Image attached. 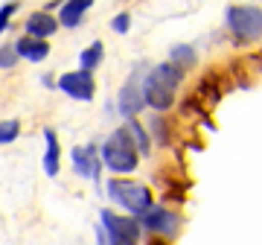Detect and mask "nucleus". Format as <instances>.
I'll use <instances>...</instances> for the list:
<instances>
[{
  "instance_id": "nucleus-1",
  "label": "nucleus",
  "mask_w": 262,
  "mask_h": 245,
  "mask_svg": "<svg viewBox=\"0 0 262 245\" xmlns=\"http://www.w3.org/2000/svg\"><path fill=\"white\" fill-rule=\"evenodd\" d=\"M184 70L172 62L151 67L149 73L143 76V103L155 108V111H166L169 105L175 103V91H178Z\"/></svg>"
},
{
  "instance_id": "nucleus-2",
  "label": "nucleus",
  "mask_w": 262,
  "mask_h": 245,
  "mask_svg": "<svg viewBox=\"0 0 262 245\" xmlns=\"http://www.w3.org/2000/svg\"><path fill=\"white\" fill-rule=\"evenodd\" d=\"M99 160L117 175H125V172H134L137 164H140V155L134 149V140H131L128 129H117V132L102 143L99 149Z\"/></svg>"
},
{
  "instance_id": "nucleus-3",
  "label": "nucleus",
  "mask_w": 262,
  "mask_h": 245,
  "mask_svg": "<svg viewBox=\"0 0 262 245\" xmlns=\"http://www.w3.org/2000/svg\"><path fill=\"white\" fill-rule=\"evenodd\" d=\"M99 245H137L140 239V222L131 216H117L111 210L99 213V228H96Z\"/></svg>"
},
{
  "instance_id": "nucleus-4",
  "label": "nucleus",
  "mask_w": 262,
  "mask_h": 245,
  "mask_svg": "<svg viewBox=\"0 0 262 245\" xmlns=\"http://www.w3.org/2000/svg\"><path fill=\"white\" fill-rule=\"evenodd\" d=\"M108 196H111L120 208L128 210L131 216H140V213H146V210L151 208L149 187H146V184H137V181H120V178L108 181Z\"/></svg>"
},
{
  "instance_id": "nucleus-5",
  "label": "nucleus",
  "mask_w": 262,
  "mask_h": 245,
  "mask_svg": "<svg viewBox=\"0 0 262 245\" xmlns=\"http://www.w3.org/2000/svg\"><path fill=\"white\" fill-rule=\"evenodd\" d=\"M227 29L239 41H259L262 35V12L259 6H230L225 12Z\"/></svg>"
},
{
  "instance_id": "nucleus-6",
  "label": "nucleus",
  "mask_w": 262,
  "mask_h": 245,
  "mask_svg": "<svg viewBox=\"0 0 262 245\" xmlns=\"http://www.w3.org/2000/svg\"><path fill=\"white\" fill-rule=\"evenodd\" d=\"M143 67H134L128 76V82L120 88V96H117V111L122 117H134V114L143 111Z\"/></svg>"
},
{
  "instance_id": "nucleus-7",
  "label": "nucleus",
  "mask_w": 262,
  "mask_h": 245,
  "mask_svg": "<svg viewBox=\"0 0 262 245\" xmlns=\"http://www.w3.org/2000/svg\"><path fill=\"white\" fill-rule=\"evenodd\" d=\"M56 88L61 94H67L70 99H79V103H91L94 99V76L88 73V70H67V73L58 76Z\"/></svg>"
},
{
  "instance_id": "nucleus-8",
  "label": "nucleus",
  "mask_w": 262,
  "mask_h": 245,
  "mask_svg": "<svg viewBox=\"0 0 262 245\" xmlns=\"http://www.w3.org/2000/svg\"><path fill=\"white\" fill-rule=\"evenodd\" d=\"M70 160H73V172L76 175H82L88 181H99V167H102V160H99V146L96 143H88V146H76L70 152Z\"/></svg>"
},
{
  "instance_id": "nucleus-9",
  "label": "nucleus",
  "mask_w": 262,
  "mask_h": 245,
  "mask_svg": "<svg viewBox=\"0 0 262 245\" xmlns=\"http://www.w3.org/2000/svg\"><path fill=\"white\" fill-rule=\"evenodd\" d=\"M140 225L155 231V234H175L181 225V216L172 213V210H166L163 205H151L146 213H140Z\"/></svg>"
},
{
  "instance_id": "nucleus-10",
  "label": "nucleus",
  "mask_w": 262,
  "mask_h": 245,
  "mask_svg": "<svg viewBox=\"0 0 262 245\" xmlns=\"http://www.w3.org/2000/svg\"><path fill=\"white\" fill-rule=\"evenodd\" d=\"M56 29H58V21L53 18L47 9L44 12H32V15L27 18V24H24V32H27L29 38H38V41H47Z\"/></svg>"
},
{
  "instance_id": "nucleus-11",
  "label": "nucleus",
  "mask_w": 262,
  "mask_h": 245,
  "mask_svg": "<svg viewBox=\"0 0 262 245\" xmlns=\"http://www.w3.org/2000/svg\"><path fill=\"white\" fill-rule=\"evenodd\" d=\"M96 0H64V6H61V12H58V27H67V29H73L82 24L84 18V12L94 6Z\"/></svg>"
},
{
  "instance_id": "nucleus-12",
  "label": "nucleus",
  "mask_w": 262,
  "mask_h": 245,
  "mask_svg": "<svg viewBox=\"0 0 262 245\" xmlns=\"http://www.w3.org/2000/svg\"><path fill=\"white\" fill-rule=\"evenodd\" d=\"M12 47H15V53H18V58L24 56L27 62H44V58L50 56L47 41H38V38H29V35H20Z\"/></svg>"
},
{
  "instance_id": "nucleus-13",
  "label": "nucleus",
  "mask_w": 262,
  "mask_h": 245,
  "mask_svg": "<svg viewBox=\"0 0 262 245\" xmlns=\"http://www.w3.org/2000/svg\"><path fill=\"white\" fill-rule=\"evenodd\" d=\"M44 143H47V149H44V172H47L50 178H56L58 170H61V146H58V134L53 129H44Z\"/></svg>"
},
{
  "instance_id": "nucleus-14",
  "label": "nucleus",
  "mask_w": 262,
  "mask_h": 245,
  "mask_svg": "<svg viewBox=\"0 0 262 245\" xmlns=\"http://www.w3.org/2000/svg\"><path fill=\"white\" fill-rule=\"evenodd\" d=\"M102 56H105V44L102 41H94L91 47L82 50V56H79V70H88V73H94L96 67L102 65Z\"/></svg>"
},
{
  "instance_id": "nucleus-15",
  "label": "nucleus",
  "mask_w": 262,
  "mask_h": 245,
  "mask_svg": "<svg viewBox=\"0 0 262 245\" xmlns=\"http://www.w3.org/2000/svg\"><path fill=\"white\" fill-rule=\"evenodd\" d=\"M169 62L178 65L181 70H187L189 65H195V50L189 47V44H175L172 53H169Z\"/></svg>"
},
{
  "instance_id": "nucleus-16",
  "label": "nucleus",
  "mask_w": 262,
  "mask_h": 245,
  "mask_svg": "<svg viewBox=\"0 0 262 245\" xmlns=\"http://www.w3.org/2000/svg\"><path fill=\"white\" fill-rule=\"evenodd\" d=\"M128 134H131V140H134V149L140 152V155H149V146H151V140H149V134H146V129H143L137 120H128Z\"/></svg>"
},
{
  "instance_id": "nucleus-17",
  "label": "nucleus",
  "mask_w": 262,
  "mask_h": 245,
  "mask_svg": "<svg viewBox=\"0 0 262 245\" xmlns=\"http://www.w3.org/2000/svg\"><path fill=\"white\" fill-rule=\"evenodd\" d=\"M20 134V122L18 120H0V146L12 143Z\"/></svg>"
},
{
  "instance_id": "nucleus-18",
  "label": "nucleus",
  "mask_w": 262,
  "mask_h": 245,
  "mask_svg": "<svg viewBox=\"0 0 262 245\" xmlns=\"http://www.w3.org/2000/svg\"><path fill=\"white\" fill-rule=\"evenodd\" d=\"M15 65H18V53H15V47H12V44H3V47H0V67L9 70V67H15Z\"/></svg>"
},
{
  "instance_id": "nucleus-19",
  "label": "nucleus",
  "mask_w": 262,
  "mask_h": 245,
  "mask_svg": "<svg viewBox=\"0 0 262 245\" xmlns=\"http://www.w3.org/2000/svg\"><path fill=\"white\" fill-rule=\"evenodd\" d=\"M18 12V0H9V3H3V9H0V32H6L9 29V21L12 15Z\"/></svg>"
},
{
  "instance_id": "nucleus-20",
  "label": "nucleus",
  "mask_w": 262,
  "mask_h": 245,
  "mask_svg": "<svg viewBox=\"0 0 262 245\" xmlns=\"http://www.w3.org/2000/svg\"><path fill=\"white\" fill-rule=\"evenodd\" d=\"M111 29H114V32H120V35H125V32L131 29V15H128V12H120V15L111 21Z\"/></svg>"
},
{
  "instance_id": "nucleus-21",
  "label": "nucleus",
  "mask_w": 262,
  "mask_h": 245,
  "mask_svg": "<svg viewBox=\"0 0 262 245\" xmlns=\"http://www.w3.org/2000/svg\"><path fill=\"white\" fill-rule=\"evenodd\" d=\"M151 129H155V137H158L160 143L169 140V137H166V126H163V120H160V117H155V120H151Z\"/></svg>"
}]
</instances>
